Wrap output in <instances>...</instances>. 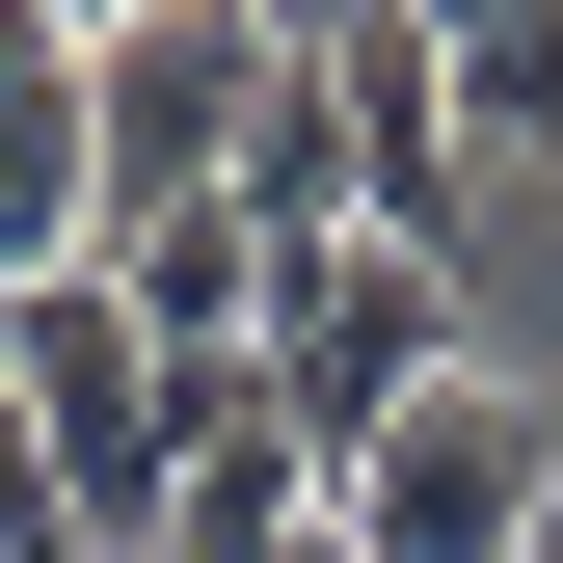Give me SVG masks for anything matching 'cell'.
<instances>
[{
  "label": "cell",
  "mask_w": 563,
  "mask_h": 563,
  "mask_svg": "<svg viewBox=\"0 0 563 563\" xmlns=\"http://www.w3.org/2000/svg\"><path fill=\"white\" fill-rule=\"evenodd\" d=\"M242 376L296 402V456L349 483L402 402L456 376V242H322V268H268V349H242Z\"/></svg>",
  "instance_id": "3957f363"
},
{
  "label": "cell",
  "mask_w": 563,
  "mask_h": 563,
  "mask_svg": "<svg viewBox=\"0 0 563 563\" xmlns=\"http://www.w3.org/2000/svg\"><path fill=\"white\" fill-rule=\"evenodd\" d=\"M54 268H108V134H81V54L0 0V296H54Z\"/></svg>",
  "instance_id": "277c9868"
},
{
  "label": "cell",
  "mask_w": 563,
  "mask_h": 563,
  "mask_svg": "<svg viewBox=\"0 0 563 563\" xmlns=\"http://www.w3.org/2000/svg\"><path fill=\"white\" fill-rule=\"evenodd\" d=\"M296 563H349V537H296Z\"/></svg>",
  "instance_id": "52a82bcc"
},
{
  "label": "cell",
  "mask_w": 563,
  "mask_h": 563,
  "mask_svg": "<svg viewBox=\"0 0 563 563\" xmlns=\"http://www.w3.org/2000/svg\"><path fill=\"white\" fill-rule=\"evenodd\" d=\"M322 537H349V563H537V537H563V402L456 349V376L322 483Z\"/></svg>",
  "instance_id": "6da1fadb"
},
{
  "label": "cell",
  "mask_w": 563,
  "mask_h": 563,
  "mask_svg": "<svg viewBox=\"0 0 563 563\" xmlns=\"http://www.w3.org/2000/svg\"><path fill=\"white\" fill-rule=\"evenodd\" d=\"M537 563H563V537H537Z\"/></svg>",
  "instance_id": "ba28073f"
},
{
  "label": "cell",
  "mask_w": 563,
  "mask_h": 563,
  "mask_svg": "<svg viewBox=\"0 0 563 563\" xmlns=\"http://www.w3.org/2000/svg\"><path fill=\"white\" fill-rule=\"evenodd\" d=\"M268 81H296V54H268V0H134V27L81 54L108 242H134V216H216V188H242V134H268Z\"/></svg>",
  "instance_id": "7a4b0ae2"
},
{
  "label": "cell",
  "mask_w": 563,
  "mask_h": 563,
  "mask_svg": "<svg viewBox=\"0 0 563 563\" xmlns=\"http://www.w3.org/2000/svg\"><path fill=\"white\" fill-rule=\"evenodd\" d=\"M322 108H349V188H376V242H456V54H430V0H402V27H349L322 54Z\"/></svg>",
  "instance_id": "5b68a950"
},
{
  "label": "cell",
  "mask_w": 563,
  "mask_h": 563,
  "mask_svg": "<svg viewBox=\"0 0 563 563\" xmlns=\"http://www.w3.org/2000/svg\"><path fill=\"white\" fill-rule=\"evenodd\" d=\"M430 27H563V0H430Z\"/></svg>",
  "instance_id": "8992f818"
}]
</instances>
